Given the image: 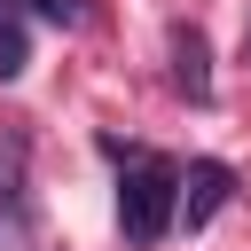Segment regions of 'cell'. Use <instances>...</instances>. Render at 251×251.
I'll use <instances>...</instances> for the list:
<instances>
[{"mask_svg": "<svg viewBox=\"0 0 251 251\" xmlns=\"http://www.w3.org/2000/svg\"><path fill=\"white\" fill-rule=\"evenodd\" d=\"M173 86L188 102H212V47L196 24H173Z\"/></svg>", "mask_w": 251, "mask_h": 251, "instance_id": "cell-4", "label": "cell"}, {"mask_svg": "<svg viewBox=\"0 0 251 251\" xmlns=\"http://www.w3.org/2000/svg\"><path fill=\"white\" fill-rule=\"evenodd\" d=\"M24 8H31V16H47V24H63V31L86 16V0H24Z\"/></svg>", "mask_w": 251, "mask_h": 251, "instance_id": "cell-6", "label": "cell"}, {"mask_svg": "<svg viewBox=\"0 0 251 251\" xmlns=\"http://www.w3.org/2000/svg\"><path fill=\"white\" fill-rule=\"evenodd\" d=\"M235 196V165H220V157H196L188 173H180V227H204L220 204Z\"/></svg>", "mask_w": 251, "mask_h": 251, "instance_id": "cell-3", "label": "cell"}, {"mask_svg": "<svg viewBox=\"0 0 251 251\" xmlns=\"http://www.w3.org/2000/svg\"><path fill=\"white\" fill-rule=\"evenodd\" d=\"M102 149L126 165L118 173V227H126V243L133 251L165 243L180 227V165L157 157V149H126V141H102Z\"/></svg>", "mask_w": 251, "mask_h": 251, "instance_id": "cell-1", "label": "cell"}, {"mask_svg": "<svg viewBox=\"0 0 251 251\" xmlns=\"http://www.w3.org/2000/svg\"><path fill=\"white\" fill-rule=\"evenodd\" d=\"M24 63H31V47H24V16H16V0H0V86L24 78Z\"/></svg>", "mask_w": 251, "mask_h": 251, "instance_id": "cell-5", "label": "cell"}, {"mask_svg": "<svg viewBox=\"0 0 251 251\" xmlns=\"http://www.w3.org/2000/svg\"><path fill=\"white\" fill-rule=\"evenodd\" d=\"M24 173H31V133L16 118H0V227H8V251H24V235H31V188H24Z\"/></svg>", "mask_w": 251, "mask_h": 251, "instance_id": "cell-2", "label": "cell"}]
</instances>
